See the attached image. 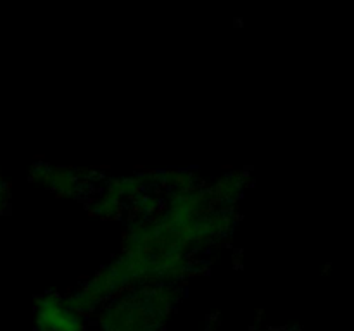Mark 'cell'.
<instances>
[{"label":"cell","instance_id":"6da1fadb","mask_svg":"<svg viewBox=\"0 0 354 331\" xmlns=\"http://www.w3.org/2000/svg\"><path fill=\"white\" fill-rule=\"evenodd\" d=\"M3 199V192H2V181H0V202H2Z\"/></svg>","mask_w":354,"mask_h":331}]
</instances>
